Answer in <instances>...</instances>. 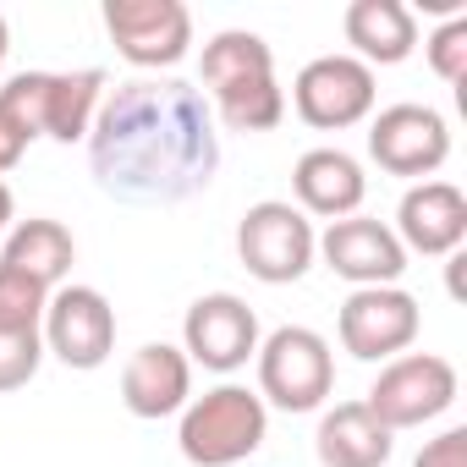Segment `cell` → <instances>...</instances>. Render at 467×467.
<instances>
[{
    "instance_id": "obj_1",
    "label": "cell",
    "mask_w": 467,
    "mask_h": 467,
    "mask_svg": "<svg viewBox=\"0 0 467 467\" xmlns=\"http://www.w3.org/2000/svg\"><path fill=\"white\" fill-rule=\"evenodd\" d=\"M88 171L121 203L198 198L220 171L209 99L176 78H132L105 94L88 127Z\"/></svg>"
},
{
    "instance_id": "obj_2",
    "label": "cell",
    "mask_w": 467,
    "mask_h": 467,
    "mask_svg": "<svg viewBox=\"0 0 467 467\" xmlns=\"http://www.w3.org/2000/svg\"><path fill=\"white\" fill-rule=\"evenodd\" d=\"M105 105V72H17L0 88L6 110L28 138H56V143H88V127Z\"/></svg>"
},
{
    "instance_id": "obj_3",
    "label": "cell",
    "mask_w": 467,
    "mask_h": 467,
    "mask_svg": "<svg viewBox=\"0 0 467 467\" xmlns=\"http://www.w3.org/2000/svg\"><path fill=\"white\" fill-rule=\"evenodd\" d=\"M270 434V407L248 385H214L182 407L176 445L192 467H237Z\"/></svg>"
},
{
    "instance_id": "obj_4",
    "label": "cell",
    "mask_w": 467,
    "mask_h": 467,
    "mask_svg": "<svg viewBox=\"0 0 467 467\" xmlns=\"http://www.w3.org/2000/svg\"><path fill=\"white\" fill-rule=\"evenodd\" d=\"M259 401L281 412H319L336 390V352L308 325H281L259 341Z\"/></svg>"
},
{
    "instance_id": "obj_5",
    "label": "cell",
    "mask_w": 467,
    "mask_h": 467,
    "mask_svg": "<svg viewBox=\"0 0 467 467\" xmlns=\"http://www.w3.org/2000/svg\"><path fill=\"white\" fill-rule=\"evenodd\" d=\"M237 259L254 281L265 286H292L314 270L319 259V231L314 220L286 203V198H265L237 220Z\"/></svg>"
},
{
    "instance_id": "obj_6",
    "label": "cell",
    "mask_w": 467,
    "mask_h": 467,
    "mask_svg": "<svg viewBox=\"0 0 467 467\" xmlns=\"http://www.w3.org/2000/svg\"><path fill=\"white\" fill-rule=\"evenodd\" d=\"M456 363L440 352H401L379 368V379L368 385L363 407L396 434V429H423L434 423L451 401H456Z\"/></svg>"
},
{
    "instance_id": "obj_7",
    "label": "cell",
    "mask_w": 467,
    "mask_h": 467,
    "mask_svg": "<svg viewBox=\"0 0 467 467\" xmlns=\"http://www.w3.org/2000/svg\"><path fill=\"white\" fill-rule=\"evenodd\" d=\"M418 330H423V308L401 286H358L336 314V336L358 363L401 358L418 341Z\"/></svg>"
},
{
    "instance_id": "obj_8",
    "label": "cell",
    "mask_w": 467,
    "mask_h": 467,
    "mask_svg": "<svg viewBox=\"0 0 467 467\" xmlns=\"http://www.w3.org/2000/svg\"><path fill=\"white\" fill-rule=\"evenodd\" d=\"M374 99H379L374 67H363L358 56H319L292 83V105L314 132H347V127L368 121Z\"/></svg>"
},
{
    "instance_id": "obj_9",
    "label": "cell",
    "mask_w": 467,
    "mask_h": 467,
    "mask_svg": "<svg viewBox=\"0 0 467 467\" xmlns=\"http://www.w3.org/2000/svg\"><path fill=\"white\" fill-rule=\"evenodd\" d=\"M259 314L237 292H203L182 319V352L209 374L248 368V358H259Z\"/></svg>"
},
{
    "instance_id": "obj_10",
    "label": "cell",
    "mask_w": 467,
    "mask_h": 467,
    "mask_svg": "<svg viewBox=\"0 0 467 467\" xmlns=\"http://www.w3.org/2000/svg\"><path fill=\"white\" fill-rule=\"evenodd\" d=\"M105 34L121 61L160 72L187 61L192 50V12L182 0H105Z\"/></svg>"
},
{
    "instance_id": "obj_11",
    "label": "cell",
    "mask_w": 467,
    "mask_h": 467,
    "mask_svg": "<svg viewBox=\"0 0 467 467\" xmlns=\"http://www.w3.org/2000/svg\"><path fill=\"white\" fill-rule=\"evenodd\" d=\"M45 352H56L67 368H105L116 352V308L99 286H56L45 303Z\"/></svg>"
},
{
    "instance_id": "obj_12",
    "label": "cell",
    "mask_w": 467,
    "mask_h": 467,
    "mask_svg": "<svg viewBox=\"0 0 467 467\" xmlns=\"http://www.w3.org/2000/svg\"><path fill=\"white\" fill-rule=\"evenodd\" d=\"M368 160L385 176L429 182L451 160V127L434 105H385L368 121Z\"/></svg>"
},
{
    "instance_id": "obj_13",
    "label": "cell",
    "mask_w": 467,
    "mask_h": 467,
    "mask_svg": "<svg viewBox=\"0 0 467 467\" xmlns=\"http://www.w3.org/2000/svg\"><path fill=\"white\" fill-rule=\"evenodd\" d=\"M319 259L358 286H396L401 270H407V248L396 243V231L385 220H368V214H347V220H330L325 237H319Z\"/></svg>"
},
{
    "instance_id": "obj_14",
    "label": "cell",
    "mask_w": 467,
    "mask_h": 467,
    "mask_svg": "<svg viewBox=\"0 0 467 467\" xmlns=\"http://www.w3.org/2000/svg\"><path fill=\"white\" fill-rule=\"evenodd\" d=\"M396 243L423 259H451L467 243V198L456 182H412L396 209Z\"/></svg>"
},
{
    "instance_id": "obj_15",
    "label": "cell",
    "mask_w": 467,
    "mask_h": 467,
    "mask_svg": "<svg viewBox=\"0 0 467 467\" xmlns=\"http://www.w3.org/2000/svg\"><path fill=\"white\" fill-rule=\"evenodd\" d=\"M121 401L143 423H160V418L182 412L192 401V363H187V352L171 347V341L138 347L127 358V368H121Z\"/></svg>"
},
{
    "instance_id": "obj_16",
    "label": "cell",
    "mask_w": 467,
    "mask_h": 467,
    "mask_svg": "<svg viewBox=\"0 0 467 467\" xmlns=\"http://www.w3.org/2000/svg\"><path fill=\"white\" fill-rule=\"evenodd\" d=\"M292 192H297V209H303V214L347 220V214L363 209L368 176H363V165H358L347 149H308V154L292 165Z\"/></svg>"
},
{
    "instance_id": "obj_17",
    "label": "cell",
    "mask_w": 467,
    "mask_h": 467,
    "mask_svg": "<svg viewBox=\"0 0 467 467\" xmlns=\"http://www.w3.org/2000/svg\"><path fill=\"white\" fill-rule=\"evenodd\" d=\"M314 451H319V467H385L396 451V434L363 401H336L314 429Z\"/></svg>"
},
{
    "instance_id": "obj_18",
    "label": "cell",
    "mask_w": 467,
    "mask_h": 467,
    "mask_svg": "<svg viewBox=\"0 0 467 467\" xmlns=\"http://www.w3.org/2000/svg\"><path fill=\"white\" fill-rule=\"evenodd\" d=\"M341 28H347V45L363 67H396L418 45V17L407 0H352Z\"/></svg>"
},
{
    "instance_id": "obj_19",
    "label": "cell",
    "mask_w": 467,
    "mask_h": 467,
    "mask_svg": "<svg viewBox=\"0 0 467 467\" xmlns=\"http://www.w3.org/2000/svg\"><path fill=\"white\" fill-rule=\"evenodd\" d=\"M0 265L23 270L28 281H39L45 292H56L72 275V265H78V243H72V231L61 220L34 214V220H17L6 231V243H0Z\"/></svg>"
},
{
    "instance_id": "obj_20",
    "label": "cell",
    "mask_w": 467,
    "mask_h": 467,
    "mask_svg": "<svg viewBox=\"0 0 467 467\" xmlns=\"http://www.w3.org/2000/svg\"><path fill=\"white\" fill-rule=\"evenodd\" d=\"M209 94H214V110H209V116H220L225 132H243V138H254V132H275L281 116H286V94H281L275 72H270V78H237V83H220V88H209Z\"/></svg>"
},
{
    "instance_id": "obj_21",
    "label": "cell",
    "mask_w": 467,
    "mask_h": 467,
    "mask_svg": "<svg viewBox=\"0 0 467 467\" xmlns=\"http://www.w3.org/2000/svg\"><path fill=\"white\" fill-rule=\"evenodd\" d=\"M270 72H275V50L248 28H225L203 45V83L209 88L237 83V78H270Z\"/></svg>"
},
{
    "instance_id": "obj_22",
    "label": "cell",
    "mask_w": 467,
    "mask_h": 467,
    "mask_svg": "<svg viewBox=\"0 0 467 467\" xmlns=\"http://www.w3.org/2000/svg\"><path fill=\"white\" fill-rule=\"evenodd\" d=\"M45 303H50V292L39 281H28L23 270L0 265V330H39L45 325Z\"/></svg>"
},
{
    "instance_id": "obj_23",
    "label": "cell",
    "mask_w": 467,
    "mask_h": 467,
    "mask_svg": "<svg viewBox=\"0 0 467 467\" xmlns=\"http://www.w3.org/2000/svg\"><path fill=\"white\" fill-rule=\"evenodd\" d=\"M45 363V336L39 330H0V396L23 390Z\"/></svg>"
},
{
    "instance_id": "obj_24",
    "label": "cell",
    "mask_w": 467,
    "mask_h": 467,
    "mask_svg": "<svg viewBox=\"0 0 467 467\" xmlns=\"http://www.w3.org/2000/svg\"><path fill=\"white\" fill-rule=\"evenodd\" d=\"M423 56H429V67H434L440 83H467V17L440 23L423 39Z\"/></svg>"
},
{
    "instance_id": "obj_25",
    "label": "cell",
    "mask_w": 467,
    "mask_h": 467,
    "mask_svg": "<svg viewBox=\"0 0 467 467\" xmlns=\"http://www.w3.org/2000/svg\"><path fill=\"white\" fill-rule=\"evenodd\" d=\"M412 467H467V429L456 423V429L434 434V440L418 451V462H412Z\"/></svg>"
},
{
    "instance_id": "obj_26",
    "label": "cell",
    "mask_w": 467,
    "mask_h": 467,
    "mask_svg": "<svg viewBox=\"0 0 467 467\" xmlns=\"http://www.w3.org/2000/svg\"><path fill=\"white\" fill-rule=\"evenodd\" d=\"M28 143H34V138H28V132H23V127L6 116V110H0V176H6V171H12V165L28 154Z\"/></svg>"
},
{
    "instance_id": "obj_27",
    "label": "cell",
    "mask_w": 467,
    "mask_h": 467,
    "mask_svg": "<svg viewBox=\"0 0 467 467\" xmlns=\"http://www.w3.org/2000/svg\"><path fill=\"white\" fill-rule=\"evenodd\" d=\"M12 209H17V203H12V187L0 182V237H6V231H12Z\"/></svg>"
},
{
    "instance_id": "obj_28",
    "label": "cell",
    "mask_w": 467,
    "mask_h": 467,
    "mask_svg": "<svg viewBox=\"0 0 467 467\" xmlns=\"http://www.w3.org/2000/svg\"><path fill=\"white\" fill-rule=\"evenodd\" d=\"M6 50H12V28H6V17H0V67H6Z\"/></svg>"
}]
</instances>
